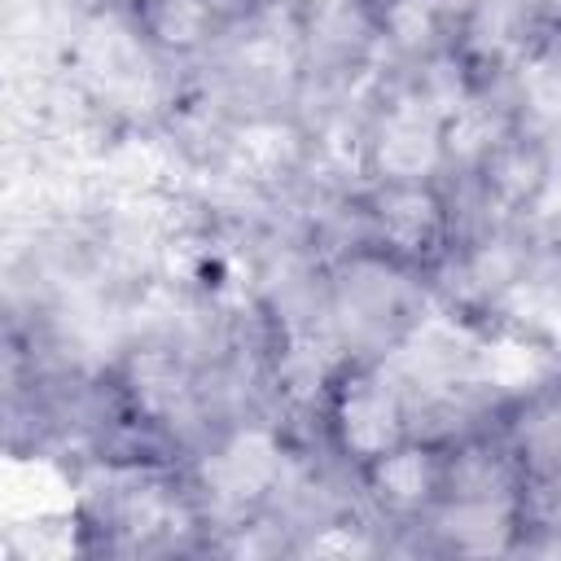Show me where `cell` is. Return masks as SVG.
<instances>
[{
	"mask_svg": "<svg viewBox=\"0 0 561 561\" xmlns=\"http://www.w3.org/2000/svg\"><path fill=\"white\" fill-rule=\"evenodd\" d=\"M434 482H438V465H434L430 451H416V447H412V451H386V456H377L373 486H377V495H381L390 508H399V513L421 508V504L430 500Z\"/></svg>",
	"mask_w": 561,
	"mask_h": 561,
	"instance_id": "obj_8",
	"label": "cell"
},
{
	"mask_svg": "<svg viewBox=\"0 0 561 561\" xmlns=\"http://www.w3.org/2000/svg\"><path fill=\"white\" fill-rule=\"evenodd\" d=\"M368 44V22L351 0H329L307 18V48L329 61H346Z\"/></svg>",
	"mask_w": 561,
	"mask_h": 561,
	"instance_id": "obj_10",
	"label": "cell"
},
{
	"mask_svg": "<svg viewBox=\"0 0 561 561\" xmlns=\"http://www.w3.org/2000/svg\"><path fill=\"white\" fill-rule=\"evenodd\" d=\"M526 9L535 18H561V0H526Z\"/></svg>",
	"mask_w": 561,
	"mask_h": 561,
	"instance_id": "obj_20",
	"label": "cell"
},
{
	"mask_svg": "<svg viewBox=\"0 0 561 561\" xmlns=\"http://www.w3.org/2000/svg\"><path fill=\"white\" fill-rule=\"evenodd\" d=\"M517 447L539 478H561V394L535 399L517 421Z\"/></svg>",
	"mask_w": 561,
	"mask_h": 561,
	"instance_id": "obj_11",
	"label": "cell"
},
{
	"mask_svg": "<svg viewBox=\"0 0 561 561\" xmlns=\"http://www.w3.org/2000/svg\"><path fill=\"white\" fill-rule=\"evenodd\" d=\"M513 522V495H451L438 513V535L456 552H504Z\"/></svg>",
	"mask_w": 561,
	"mask_h": 561,
	"instance_id": "obj_6",
	"label": "cell"
},
{
	"mask_svg": "<svg viewBox=\"0 0 561 561\" xmlns=\"http://www.w3.org/2000/svg\"><path fill=\"white\" fill-rule=\"evenodd\" d=\"M508 469L486 451H465L451 469V495H508Z\"/></svg>",
	"mask_w": 561,
	"mask_h": 561,
	"instance_id": "obj_17",
	"label": "cell"
},
{
	"mask_svg": "<svg viewBox=\"0 0 561 561\" xmlns=\"http://www.w3.org/2000/svg\"><path fill=\"white\" fill-rule=\"evenodd\" d=\"M285 473V460H280V447L267 430H241L232 434L206 465H202V482H206V495L219 504V508H245L254 504L263 491H272Z\"/></svg>",
	"mask_w": 561,
	"mask_h": 561,
	"instance_id": "obj_4",
	"label": "cell"
},
{
	"mask_svg": "<svg viewBox=\"0 0 561 561\" xmlns=\"http://www.w3.org/2000/svg\"><path fill=\"white\" fill-rule=\"evenodd\" d=\"M75 66H79L83 83L114 110L136 114V110L153 105V96H158V75H153L145 44L114 13H101L79 31Z\"/></svg>",
	"mask_w": 561,
	"mask_h": 561,
	"instance_id": "obj_1",
	"label": "cell"
},
{
	"mask_svg": "<svg viewBox=\"0 0 561 561\" xmlns=\"http://www.w3.org/2000/svg\"><path fill=\"white\" fill-rule=\"evenodd\" d=\"M131 381H136L140 403H145L149 412H158V416H175V412H184V403H188V381H184L180 364L167 359L162 351L140 355V359L131 364Z\"/></svg>",
	"mask_w": 561,
	"mask_h": 561,
	"instance_id": "obj_12",
	"label": "cell"
},
{
	"mask_svg": "<svg viewBox=\"0 0 561 561\" xmlns=\"http://www.w3.org/2000/svg\"><path fill=\"white\" fill-rule=\"evenodd\" d=\"M276 4H285V9H320L329 0H276Z\"/></svg>",
	"mask_w": 561,
	"mask_h": 561,
	"instance_id": "obj_21",
	"label": "cell"
},
{
	"mask_svg": "<svg viewBox=\"0 0 561 561\" xmlns=\"http://www.w3.org/2000/svg\"><path fill=\"white\" fill-rule=\"evenodd\" d=\"M543 180H548V175H543L539 158L526 153V149H500L495 162H491V184H495L508 202H522V197L535 193Z\"/></svg>",
	"mask_w": 561,
	"mask_h": 561,
	"instance_id": "obj_18",
	"label": "cell"
},
{
	"mask_svg": "<svg viewBox=\"0 0 561 561\" xmlns=\"http://www.w3.org/2000/svg\"><path fill=\"white\" fill-rule=\"evenodd\" d=\"M377 224L399 250H425L438 237V202L416 184H394L377 197Z\"/></svg>",
	"mask_w": 561,
	"mask_h": 561,
	"instance_id": "obj_7",
	"label": "cell"
},
{
	"mask_svg": "<svg viewBox=\"0 0 561 561\" xmlns=\"http://www.w3.org/2000/svg\"><path fill=\"white\" fill-rule=\"evenodd\" d=\"M403 416H408V403H403L399 381L390 373H377V377H359L346 386L342 408H337V430L355 456L377 460L399 447Z\"/></svg>",
	"mask_w": 561,
	"mask_h": 561,
	"instance_id": "obj_5",
	"label": "cell"
},
{
	"mask_svg": "<svg viewBox=\"0 0 561 561\" xmlns=\"http://www.w3.org/2000/svg\"><path fill=\"white\" fill-rule=\"evenodd\" d=\"M543 377V355L526 342H495L478 351V381H491L500 390H526Z\"/></svg>",
	"mask_w": 561,
	"mask_h": 561,
	"instance_id": "obj_14",
	"label": "cell"
},
{
	"mask_svg": "<svg viewBox=\"0 0 561 561\" xmlns=\"http://www.w3.org/2000/svg\"><path fill=\"white\" fill-rule=\"evenodd\" d=\"M408 298H412L408 280L386 263H373V259L351 263L333 294V320L342 342H355V346L390 342L408 316Z\"/></svg>",
	"mask_w": 561,
	"mask_h": 561,
	"instance_id": "obj_2",
	"label": "cell"
},
{
	"mask_svg": "<svg viewBox=\"0 0 561 561\" xmlns=\"http://www.w3.org/2000/svg\"><path fill=\"white\" fill-rule=\"evenodd\" d=\"M522 101L535 123L561 127V44H548L522 61Z\"/></svg>",
	"mask_w": 561,
	"mask_h": 561,
	"instance_id": "obj_13",
	"label": "cell"
},
{
	"mask_svg": "<svg viewBox=\"0 0 561 561\" xmlns=\"http://www.w3.org/2000/svg\"><path fill=\"white\" fill-rule=\"evenodd\" d=\"M206 22H210L206 0H145V26H149L162 44L188 48V44L202 39Z\"/></svg>",
	"mask_w": 561,
	"mask_h": 561,
	"instance_id": "obj_15",
	"label": "cell"
},
{
	"mask_svg": "<svg viewBox=\"0 0 561 561\" xmlns=\"http://www.w3.org/2000/svg\"><path fill=\"white\" fill-rule=\"evenodd\" d=\"M294 158H298V136L280 123H250L232 140V167L245 171L250 180H272L280 171H289Z\"/></svg>",
	"mask_w": 561,
	"mask_h": 561,
	"instance_id": "obj_9",
	"label": "cell"
},
{
	"mask_svg": "<svg viewBox=\"0 0 561 561\" xmlns=\"http://www.w3.org/2000/svg\"><path fill=\"white\" fill-rule=\"evenodd\" d=\"M386 31L408 53L430 48L438 35V0H394L386 13Z\"/></svg>",
	"mask_w": 561,
	"mask_h": 561,
	"instance_id": "obj_16",
	"label": "cell"
},
{
	"mask_svg": "<svg viewBox=\"0 0 561 561\" xmlns=\"http://www.w3.org/2000/svg\"><path fill=\"white\" fill-rule=\"evenodd\" d=\"M443 127H447V114L430 96L408 92L381 114V123L373 131V162L381 167V175L412 184L438 167V158L447 149Z\"/></svg>",
	"mask_w": 561,
	"mask_h": 561,
	"instance_id": "obj_3",
	"label": "cell"
},
{
	"mask_svg": "<svg viewBox=\"0 0 561 561\" xmlns=\"http://www.w3.org/2000/svg\"><path fill=\"white\" fill-rule=\"evenodd\" d=\"M307 552H368V543H364V539H355V535L329 530V535L311 539V543H307Z\"/></svg>",
	"mask_w": 561,
	"mask_h": 561,
	"instance_id": "obj_19",
	"label": "cell"
}]
</instances>
